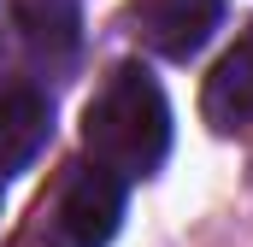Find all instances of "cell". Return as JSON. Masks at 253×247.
I'll list each match as a JSON object with an SVG mask.
<instances>
[{
  "label": "cell",
  "mask_w": 253,
  "mask_h": 247,
  "mask_svg": "<svg viewBox=\"0 0 253 247\" xmlns=\"http://www.w3.org/2000/svg\"><path fill=\"white\" fill-rule=\"evenodd\" d=\"M47 135H53V106H47V94H36V88H6V94H0V177L24 171V165L42 153Z\"/></svg>",
  "instance_id": "cell-5"
},
{
  "label": "cell",
  "mask_w": 253,
  "mask_h": 247,
  "mask_svg": "<svg viewBox=\"0 0 253 247\" xmlns=\"http://www.w3.org/2000/svg\"><path fill=\"white\" fill-rule=\"evenodd\" d=\"M83 147L118 183L153 177L165 165V153H171V106H165V88L141 65H118L94 88V100L83 106Z\"/></svg>",
  "instance_id": "cell-1"
},
{
  "label": "cell",
  "mask_w": 253,
  "mask_h": 247,
  "mask_svg": "<svg viewBox=\"0 0 253 247\" xmlns=\"http://www.w3.org/2000/svg\"><path fill=\"white\" fill-rule=\"evenodd\" d=\"M200 118L212 129H224V135L253 124V24L236 36V47L212 65V77L200 88Z\"/></svg>",
  "instance_id": "cell-4"
},
{
  "label": "cell",
  "mask_w": 253,
  "mask_h": 247,
  "mask_svg": "<svg viewBox=\"0 0 253 247\" xmlns=\"http://www.w3.org/2000/svg\"><path fill=\"white\" fill-rule=\"evenodd\" d=\"M218 18H224V0H135L129 6V24H135L141 47L159 53V59H177V65L194 59L212 41Z\"/></svg>",
  "instance_id": "cell-3"
},
{
  "label": "cell",
  "mask_w": 253,
  "mask_h": 247,
  "mask_svg": "<svg viewBox=\"0 0 253 247\" xmlns=\"http://www.w3.org/2000/svg\"><path fill=\"white\" fill-rule=\"evenodd\" d=\"M0 183H6V177H0Z\"/></svg>",
  "instance_id": "cell-7"
},
{
  "label": "cell",
  "mask_w": 253,
  "mask_h": 247,
  "mask_svg": "<svg viewBox=\"0 0 253 247\" xmlns=\"http://www.w3.org/2000/svg\"><path fill=\"white\" fill-rule=\"evenodd\" d=\"M12 24L47 47V53H71L77 47V30H83V6L77 0H12Z\"/></svg>",
  "instance_id": "cell-6"
},
{
  "label": "cell",
  "mask_w": 253,
  "mask_h": 247,
  "mask_svg": "<svg viewBox=\"0 0 253 247\" xmlns=\"http://www.w3.org/2000/svg\"><path fill=\"white\" fill-rule=\"evenodd\" d=\"M124 218V183L100 165H65L59 188L36 206L18 247H106Z\"/></svg>",
  "instance_id": "cell-2"
}]
</instances>
